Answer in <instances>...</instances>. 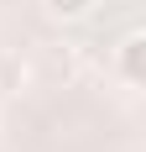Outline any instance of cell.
Masks as SVG:
<instances>
[{
	"label": "cell",
	"instance_id": "cell-1",
	"mask_svg": "<svg viewBox=\"0 0 146 152\" xmlns=\"http://www.w3.org/2000/svg\"><path fill=\"white\" fill-rule=\"evenodd\" d=\"M141 47H146L141 31H131L120 42V74H125V84H141Z\"/></svg>",
	"mask_w": 146,
	"mask_h": 152
},
{
	"label": "cell",
	"instance_id": "cell-2",
	"mask_svg": "<svg viewBox=\"0 0 146 152\" xmlns=\"http://www.w3.org/2000/svg\"><path fill=\"white\" fill-rule=\"evenodd\" d=\"M89 5H94V0H42V11L52 16V21H78Z\"/></svg>",
	"mask_w": 146,
	"mask_h": 152
}]
</instances>
